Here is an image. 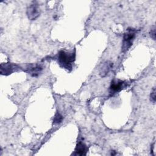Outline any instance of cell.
Listing matches in <instances>:
<instances>
[{"mask_svg": "<svg viewBox=\"0 0 156 156\" xmlns=\"http://www.w3.org/2000/svg\"><path fill=\"white\" fill-rule=\"evenodd\" d=\"M58 60L63 67L66 69L71 68V63L75 60V54L60 51L58 54Z\"/></svg>", "mask_w": 156, "mask_h": 156, "instance_id": "6da1fadb", "label": "cell"}, {"mask_svg": "<svg viewBox=\"0 0 156 156\" xmlns=\"http://www.w3.org/2000/svg\"><path fill=\"white\" fill-rule=\"evenodd\" d=\"M136 30L133 28H128L127 32L124 34L122 45L121 47L122 52H124L127 51L132 45L133 41L135 36Z\"/></svg>", "mask_w": 156, "mask_h": 156, "instance_id": "7a4b0ae2", "label": "cell"}, {"mask_svg": "<svg viewBox=\"0 0 156 156\" xmlns=\"http://www.w3.org/2000/svg\"><path fill=\"white\" fill-rule=\"evenodd\" d=\"M26 14L30 20H36L40 14V10L38 4L35 2L30 4L27 9Z\"/></svg>", "mask_w": 156, "mask_h": 156, "instance_id": "3957f363", "label": "cell"}, {"mask_svg": "<svg viewBox=\"0 0 156 156\" xmlns=\"http://www.w3.org/2000/svg\"><path fill=\"white\" fill-rule=\"evenodd\" d=\"M19 67L15 64L12 63H4L1 65V74L2 75H9L16 71Z\"/></svg>", "mask_w": 156, "mask_h": 156, "instance_id": "277c9868", "label": "cell"}, {"mask_svg": "<svg viewBox=\"0 0 156 156\" xmlns=\"http://www.w3.org/2000/svg\"><path fill=\"white\" fill-rule=\"evenodd\" d=\"M125 82L120 80H113L112 81L110 87V93L113 94L114 93H118L122 90L125 87Z\"/></svg>", "mask_w": 156, "mask_h": 156, "instance_id": "5b68a950", "label": "cell"}, {"mask_svg": "<svg viewBox=\"0 0 156 156\" xmlns=\"http://www.w3.org/2000/svg\"><path fill=\"white\" fill-rule=\"evenodd\" d=\"M43 68L38 64H30L26 66V71L32 77H36L41 72Z\"/></svg>", "mask_w": 156, "mask_h": 156, "instance_id": "8992f818", "label": "cell"}, {"mask_svg": "<svg viewBox=\"0 0 156 156\" xmlns=\"http://www.w3.org/2000/svg\"><path fill=\"white\" fill-rule=\"evenodd\" d=\"M112 66H113V63L107 61L104 63L100 68L99 74L102 77L106 76L107 74L109 73V71H110Z\"/></svg>", "mask_w": 156, "mask_h": 156, "instance_id": "52a82bcc", "label": "cell"}, {"mask_svg": "<svg viewBox=\"0 0 156 156\" xmlns=\"http://www.w3.org/2000/svg\"><path fill=\"white\" fill-rule=\"evenodd\" d=\"M75 152L77 155H85L86 153L87 152V148L84 143H83L81 141H79L77 143V144L76 145V147L75 149Z\"/></svg>", "mask_w": 156, "mask_h": 156, "instance_id": "ba28073f", "label": "cell"}, {"mask_svg": "<svg viewBox=\"0 0 156 156\" xmlns=\"http://www.w3.org/2000/svg\"><path fill=\"white\" fill-rule=\"evenodd\" d=\"M62 119H63L62 116L58 112H57L54 116V118L53 119V123L54 124H59V123L62 122Z\"/></svg>", "mask_w": 156, "mask_h": 156, "instance_id": "9c48e42d", "label": "cell"}, {"mask_svg": "<svg viewBox=\"0 0 156 156\" xmlns=\"http://www.w3.org/2000/svg\"><path fill=\"white\" fill-rule=\"evenodd\" d=\"M155 88L154 87L152 91L151 92V94H150V101H151V102H152L153 104L155 103Z\"/></svg>", "mask_w": 156, "mask_h": 156, "instance_id": "30bf717a", "label": "cell"}, {"mask_svg": "<svg viewBox=\"0 0 156 156\" xmlns=\"http://www.w3.org/2000/svg\"><path fill=\"white\" fill-rule=\"evenodd\" d=\"M150 35L154 40H155V25H154L152 26V27L151 28V30L150 31Z\"/></svg>", "mask_w": 156, "mask_h": 156, "instance_id": "8fae6325", "label": "cell"}]
</instances>
